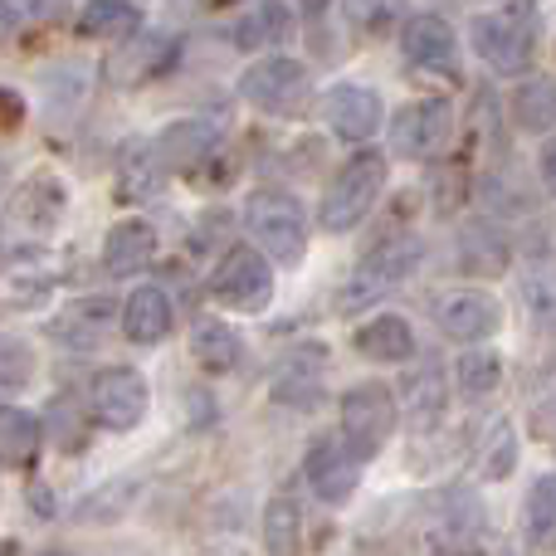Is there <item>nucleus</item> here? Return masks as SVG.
Returning a JSON list of instances; mask_svg holds the SVG:
<instances>
[{
  "label": "nucleus",
  "mask_w": 556,
  "mask_h": 556,
  "mask_svg": "<svg viewBox=\"0 0 556 556\" xmlns=\"http://www.w3.org/2000/svg\"><path fill=\"white\" fill-rule=\"evenodd\" d=\"M29 376H35V352L25 342H0V401L25 391Z\"/></svg>",
  "instance_id": "obj_34"
},
{
  "label": "nucleus",
  "mask_w": 556,
  "mask_h": 556,
  "mask_svg": "<svg viewBox=\"0 0 556 556\" xmlns=\"http://www.w3.org/2000/svg\"><path fill=\"white\" fill-rule=\"evenodd\" d=\"M39 556H68V552H39Z\"/></svg>",
  "instance_id": "obj_39"
},
{
  "label": "nucleus",
  "mask_w": 556,
  "mask_h": 556,
  "mask_svg": "<svg viewBox=\"0 0 556 556\" xmlns=\"http://www.w3.org/2000/svg\"><path fill=\"white\" fill-rule=\"evenodd\" d=\"M386 191V156L381 152H356L342 172L327 181L323 205H317V225L327 235H346L376 211Z\"/></svg>",
  "instance_id": "obj_1"
},
{
  "label": "nucleus",
  "mask_w": 556,
  "mask_h": 556,
  "mask_svg": "<svg viewBox=\"0 0 556 556\" xmlns=\"http://www.w3.org/2000/svg\"><path fill=\"white\" fill-rule=\"evenodd\" d=\"M117 317V303L113 298H74L64 303L54 317H49V337H59V346H74V352H88L108 337Z\"/></svg>",
  "instance_id": "obj_15"
},
{
  "label": "nucleus",
  "mask_w": 556,
  "mask_h": 556,
  "mask_svg": "<svg viewBox=\"0 0 556 556\" xmlns=\"http://www.w3.org/2000/svg\"><path fill=\"white\" fill-rule=\"evenodd\" d=\"M20 123H25V98L0 88V132H10V127H20Z\"/></svg>",
  "instance_id": "obj_36"
},
{
  "label": "nucleus",
  "mask_w": 556,
  "mask_h": 556,
  "mask_svg": "<svg viewBox=\"0 0 556 556\" xmlns=\"http://www.w3.org/2000/svg\"><path fill=\"white\" fill-rule=\"evenodd\" d=\"M381 117H386V103L376 88L337 84V88H327V98H323V123L332 127L342 142H366V137H376Z\"/></svg>",
  "instance_id": "obj_12"
},
{
  "label": "nucleus",
  "mask_w": 556,
  "mask_h": 556,
  "mask_svg": "<svg viewBox=\"0 0 556 556\" xmlns=\"http://www.w3.org/2000/svg\"><path fill=\"white\" fill-rule=\"evenodd\" d=\"M191 352L195 362L205 366V371H230L235 362H240V332H235L230 323H220V317H201L191 332Z\"/></svg>",
  "instance_id": "obj_26"
},
{
  "label": "nucleus",
  "mask_w": 556,
  "mask_h": 556,
  "mask_svg": "<svg viewBox=\"0 0 556 556\" xmlns=\"http://www.w3.org/2000/svg\"><path fill=\"white\" fill-rule=\"evenodd\" d=\"M473 54L493 68V74H528L532 54H538V25L528 10H493L469 25Z\"/></svg>",
  "instance_id": "obj_3"
},
{
  "label": "nucleus",
  "mask_w": 556,
  "mask_h": 556,
  "mask_svg": "<svg viewBox=\"0 0 556 556\" xmlns=\"http://www.w3.org/2000/svg\"><path fill=\"white\" fill-rule=\"evenodd\" d=\"M415 260H420V240H415V235H391V240H381L376 250H366V260L356 264V274L346 278V288H342V313H356V307L386 298L391 288H401L405 278H410Z\"/></svg>",
  "instance_id": "obj_5"
},
{
  "label": "nucleus",
  "mask_w": 556,
  "mask_h": 556,
  "mask_svg": "<svg viewBox=\"0 0 556 556\" xmlns=\"http://www.w3.org/2000/svg\"><path fill=\"white\" fill-rule=\"evenodd\" d=\"M88 401H93V420L103 425V430L123 434V430H137V425L147 420L152 395H147V381L137 371H127V366H108V371L93 376Z\"/></svg>",
  "instance_id": "obj_9"
},
{
  "label": "nucleus",
  "mask_w": 556,
  "mask_h": 556,
  "mask_svg": "<svg viewBox=\"0 0 556 556\" xmlns=\"http://www.w3.org/2000/svg\"><path fill=\"white\" fill-rule=\"evenodd\" d=\"M307 93H313V78H307V68L288 54H264L240 74V98L269 117L303 113Z\"/></svg>",
  "instance_id": "obj_4"
},
{
  "label": "nucleus",
  "mask_w": 556,
  "mask_h": 556,
  "mask_svg": "<svg viewBox=\"0 0 556 556\" xmlns=\"http://www.w3.org/2000/svg\"><path fill=\"white\" fill-rule=\"evenodd\" d=\"M401 49L410 59V68L420 74H454L459 68V45H454V29L440 15H410L401 29Z\"/></svg>",
  "instance_id": "obj_14"
},
{
  "label": "nucleus",
  "mask_w": 556,
  "mask_h": 556,
  "mask_svg": "<svg viewBox=\"0 0 556 556\" xmlns=\"http://www.w3.org/2000/svg\"><path fill=\"white\" fill-rule=\"evenodd\" d=\"M0 556H20V542H0Z\"/></svg>",
  "instance_id": "obj_38"
},
{
  "label": "nucleus",
  "mask_w": 556,
  "mask_h": 556,
  "mask_svg": "<svg viewBox=\"0 0 556 556\" xmlns=\"http://www.w3.org/2000/svg\"><path fill=\"white\" fill-rule=\"evenodd\" d=\"M64 201H68V191L54 181V176H29V181L15 191L10 211H15L25 225H35V230H49V225L59 220V211H64Z\"/></svg>",
  "instance_id": "obj_24"
},
{
  "label": "nucleus",
  "mask_w": 556,
  "mask_h": 556,
  "mask_svg": "<svg viewBox=\"0 0 556 556\" xmlns=\"http://www.w3.org/2000/svg\"><path fill=\"white\" fill-rule=\"evenodd\" d=\"M244 230L254 235V244H260L274 264H288V269L303 264V254H307V215H303V205H298V195L254 191L250 201H244Z\"/></svg>",
  "instance_id": "obj_2"
},
{
  "label": "nucleus",
  "mask_w": 556,
  "mask_h": 556,
  "mask_svg": "<svg viewBox=\"0 0 556 556\" xmlns=\"http://www.w3.org/2000/svg\"><path fill=\"white\" fill-rule=\"evenodd\" d=\"M528 542L538 552H556V473H542L528 493Z\"/></svg>",
  "instance_id": "obj_29"
},
{
  "label": "nucleus",
  "mask_w": 556,
  "mask_h": 556,
  "mask_svg": "<svg viewBox=\"0 0 556 556\" xmlns=\"http://www.w3.org/2000/svg\"><path fill=\"white\" fill-rule=\"evenodd\" d=\"M166 162L156 156V142H127L123 156H117V181H123V195L137 201V195H156L162 191Z\"/></svg>",
  "instance_id": "obj_23"
},
{
  "label": "nucleus",
  "mask_w": 556,
  "mask_h": 556,
  "mask_svg": "<svg viewBox=\"0 0 556 556\" xmlns=\"http://www.w3.org/2000/svg\"><path fill=\"white\" fill-rule=\"evenodd\" d=\"M498 303L479 288H454L434 303V327H440L450 342H483V337L498 332Z\"/></svg>",
  "instance_id": "obj_13"
},
{
  "label": "nucleus",
  "mask_w": 556,
  "mask_h": 556,
  "mask_svg": "<svg viewBox=\"0 0 556 556\" xmlns=\"http://www.w3.org/2000/svg\"><path fill=\"white\" fill-rule=\"evenodd\" d=\"M68 10V0H5V15L15 25H49Z\"/></svg>",
  "instance_id": "obj_35"
},
{
  "label": "nucleus",
  "mask_w": 556,
  "mask_h": 556,
  "mask_svg": "<svg viewBox=\"0 0 556 556\" xmlns=\"http://www.w3.org/2000/svg\"><path fill=\"white\" fill-rule=\"evenodd\" d=\"M307 483H313L317 498L346 503L356 493V483H362V459L346 450V440L317 434V440L307 444Z\"/></svg>",
  "instance_id": "obj_11"
},
{
  "label": "nucleus",
  "mask_w": 556,
  "mask_h": 556,
  "mask_svg": "<svg viewBox=\"0 0 556 556\" xmlns=\"http://www.w3.org/2000/svg\"><path fill=\"white\" fill-rule=\"evenodd\" d=\"M440 410H444L440 366L425 362V371H420V376H410V415H415V425H420V430H430V425L440 420Z\"/></svg>",
  "instance_id": "obj_32"
},
{
  "label": "nucleus",
  "mask_w": 556,
  "mask_h": 556,
  "mask_svg": "<svg viewBox=\"0 0 556 556\" xmlns=\"http://www.w3.org/2000/svg\"><path fill=\"white\" fill-rule=\"evenodd\" d=\"M156 260V225L147 220H123L108 230V244H103V264L113 278H132L142 274L147 264Z\"/></svg>",
  "instance_id": "obj_17"
},
{
  "label": "nucleus",
  "mask_w": 556,
  "mask_h": 556,
  "mask_svg": "<svg viewBox=\"0 0 556 556\" xmlns=\"http://www.w3.org/2000/svg\"><path fill=\"white\" fill-rule=\"evenodd\" d=\"M307 5H323V0H307Z\"/></svg>",
  "instance_id": "obj_40"
},
{
  "label": "nucleus",
  "mask_w": 556,
  "mask_h": 556,
  "mask_svg": "<svg viewBox=\"0 0 556 556\" xmlns=\"http://www.w3.org/2000/svg\"><path fill=\"white\" fill-rule=\"evenodd\" d=\"M123 332H127V342H137V346L166 342V332H172V298L156 283H142L123 303Z\"/></svg>",
  "instance_id": "obj_18"
},
{
  "label": "nucleus",
  "mask_w": 556,
  "mask_h": 556,
  "mask_svg": "<svg viewBox=\"0 0 556 556\" xmlns=\"http://www.w3.org/2000/svg\"><path fill=\"white\" fill-rule=\"evenodd\" d=\"M459 254H464V269L473 274H503L508 269V240H503L493 225H469L459 240Z\"/></svg>",
  "instance_id": "obj_28"
},
{
  "label": "nucleus",
  "mask_w": 556,
  "mask_h": 556,
  "mask_svg": "<svg viewBox=\"0 0 556 556\" xmlns=\"http://www.w3.org/2000/svg\"><path fill=\"white\" fill-rule=\"evenodd\" d=\"M215 303L235 307V313H264L274 303V269L264 264V254L254 244H235L211 278Z\"/></svg>",
  "instance_id": "obj_7"
},
{
  "label": "nucleus",
  "mask_w": 556,
  "mask_h": 556,
  "mask_svg": "<svg viewBox=\"0 0 556 556\" xmlns=\"http://www.w3.org/2000/svg\"><path fill=\"white\" fill-rule=\"evenodd\" d=\"M513 123L522 132H552L556 127V78L532 74L513 88Z\"/></svg>",
  "instance_id": "obj_22"
},
{
  "label": "nucleus",
  "mask_w": 556,
  "mask_h": 556,
  "mask_svg": "<svg viewBox=\"0 0 556 556\" xmlns=\"http://www.w3.org/2000/svg\"><path fill=\"white\" fill-rule=\"evenodd\" d=\"M513 459H518V444H513V430L508 425H489V430H483V450H479V473L483 479H508L513 473Z\"/></svg>",
  "instance_id": "obj_33"
},
{
  "label": "nucleus",
  "mask_w": 556,
  "mask_h": 556,
  "mask_svg": "<svg viewBox=\"0 0 556 556\" xmlns=\"http://www.w3.org/2000/svg\"><path fill=\"white\" fill-rule=\"evenodd\" d=\"M215 147H220V132H215L205 117L172 123L162 137H156V156L166 162V172H191V166H201Z\"/></svg>",
  "instance_id": "obj_16"
},
{
  "label": "nucleus",
  "mask_w": 556,
  "mask_h": 556,
  "mask_svg": "<svg viewBox=\"0 0 556 556\" xmlns=\"http://www.w3.org/2000/svg\"><path fill=\"white\" fill-rule=\"evenodd\" d=\"M142 29V10L132 0H88L78 15V35L84 39H127Z\"/></svg>",
  "instance_id": "obj_25"
},
{
  "label": "nucleus",
  "mask_w": 556,
  "mask_h": 556,
  "mask_svg": "<svg viewBox=\"0 0 556 556\" xmlns=\"http://www.w3.org/2000/svg\"><path fill=\"white\" fill-rule=\"evenodd\" d=\"M264 547L269 556H303V508L298 498L278 493L264 508Z\"/></svg>",
  "instance_id": "obj_27"
},
{
  "label": "nucleus",
  "mask_w": 556,
  "mask_h": 556,
  "mask_svg": "<svg viewBox=\"0 0 556 556\" xmlns=\"http://www.w3.org/2000/svg\"><path fill=\"white\" fill-rule=\"evenodd\" d=\"M356 352L371 356V362H410L415 356V332L405 317H371L366 327H356Z\"/></svg>",
  "instance_id": "obj_20"
},
{
  "label": "nucleus",
  "mask_w": 556,
  "mask_h": 556,
  "mask_svg": "<svg viewBox=\"0 0 556 556\" xmlns=\"http://www.w3.org/2000/svg\"><path fill=\"white\" fill-rule=\"evenodd\" d=\"M39 444H45V425H39V415L15 410V405H0V464L29 469V464L39 459Z\"/></svg>",
  "instance_id": "obj_21"
},
{
  "label": "nucleus",
  "mask_w": 556,
  "mask_h": 556,
  "mask_svg": "<svg viewBox=\"0 0 556 556\" xmlns=\"http://www.w3.org/2000/svg\"><path fill=\"white\" fill-rule=\"evenodd\" d=\"M176 59H181L176 35H162V29H132V35L123 39V49L108 59V78H113L117 88H137V84L162 78Z\"/></svg>",
  "instance_id": "obj_10"
},
{
  "label": "nucleus",
  "mask_w": 556,
  "mask_h": 556,
  "mask_svg": "<svg viewBox=\"0 0 556 556\" xmlns=\"http://www.w3.org/2000/svg\"><path fill=\"white\" fill-rule=\"evenodd\" d=\"M459 391L469 395V401H483V395H493L498 391V381H503V362L493 352H469V356H459Z\"/></svg>",
  "instance_id": "obj_31"
},
{
  "label": "nucleus",
  "mask_w": 556,
  "mask_h": 556,
  "mask_svg": "<svg viewBox=\"0 0 556 556\" xmlns=\"http://www.w3.org/2000/svg\"><path fill=\"white\" fill-rule=\"evenodd\" d=\"M454 132V103L450 98H420L405 103L391 123V152L405 162H430Z\"/></svg>",
  "instance_id": "obj_8"
},
{
  "label": "nucleus",
  "mask_w": 556,
  "mask_h": 556,
  "mask_svg": "<svg viewBox=\"0 0 556 556\" xmlns=\"http://www.w3.org/2000/svg\"><path fill=\"white\" fill-rule=\"evenodd\" d=\"M395 395L386 391L381 381H366V386H352L342 395V440L356 459H371V454L386 450V440L395 434Z\"/></svg>",
  "instance_id": "obj_6"
},
{
  "label": "nucleus",
  "mask_w": 556,
  "mask_h": 556,
  "mask_svg": "<svg viewBox=\"0 0 556 556\" xmlns=\"http://www.w3.org/2000/svg\"><path fill=\"white\" fill-rule=\"evenodd\" d=\"M288 35H293V15H288L278 0H260V5H250L235 20V45L250 49V54H264V49L283 45Z\"/></svg>",
  "instance_id": "obj_19"
},
{
  "label": "nucleus",
  "mask_w": 556,
  "mask_h": 556,
  "mask_svg": "<svg viewBox=\"0 0 556 556\" xmlns=\"http://www.w3.org/2000/svg\"><path fill=\"white\" fill-rule=\"evenodd\" d=\"M342 20L356 35H391L395 25H405V0H342Z\"/></svg>",
  "instance_id": "obj_30"
},
{
  "label": "nucleus",
  "mask_w": 556,
  "mask_h": 556,
  "mask_svg": "<svg viewBox=\"0 0 556 556\" xmlns=\"http://www.w3.org/2000/svg\"><path fill=\"white\" fill-rule=\"evenodd\" d=\"M542 186L556 195V142L542 147Z\"/></svg>",
  "instance_id": "obj_37"
}]
</instances>
